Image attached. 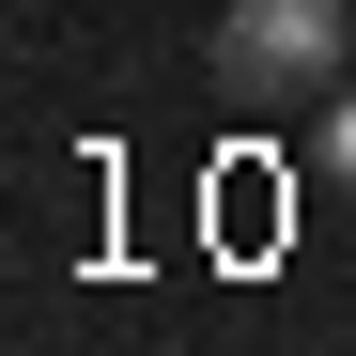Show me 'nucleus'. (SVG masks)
<instances>
[{
    "label": "nucleus",
    "mask_w": 356,
    "mask_h": 356,
    "mask_svg": "<svg viewBox=\"0 0 356 356\" xmlns=\"http://www.w3.org/2000/svg\"><path fill=\"white\" fill-rule=\"evenodd\" d=\"M356 0H232L217 16V93H248V108H325L356 63Z\"/></svg>",
    "instance_id": "nucleus-1"
},
{
    "label": "nucleus",
    "mask_w": 356,
    "mask_h": 356,
    "mask_svg": "<svg viewBox=\"0 0 356 356\" xmlns=\"http://www.w3.org/2000/svg\"><path fill=\"white\" fill-rule=\"evenodd\" d=\"M310 170H341V186H356V78H341V93L310 108Z\"/></svg>",
    "instance_id": "nucleus-2"
}]
</instances>
